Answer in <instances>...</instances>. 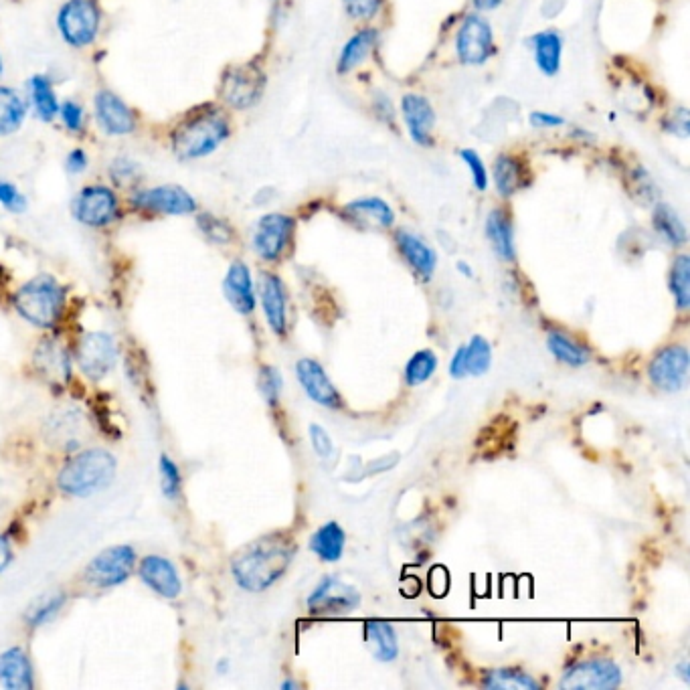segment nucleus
<instances>
[{"label":"nucleus","instance_id":"nucleus-1","mask_svg":"<svg viewBox=\"0 0 690 690\" xmlns=\"http://www.w3.org/2000/svg\"><path fill=\"white\" fill-rule=\"evenodd\" d=\"M296 551L298 545L290 533L264 535L235 555L231 573L241 589L262 593L286 575Z\"/></svg>","mask_w":690,"mask_h":690},{"label":"nucleus","instance_id":"nucleus-2","mask_svg":"<svg viewBox=\"0 0 690 690\" xmlns=\"http://www.w3.org/2000/svg\"><path fill=\"white\" fill-rule=\"evenodd\" d=\"M231 134L225 114L207 104L183 116L170 132V146L183 160H195L215 152Z\"/></svg>","mask_w":690,"mask_h":690},{"label":"nucleus","instance_id":"nucleus-3","mask_svg":"<svg viewBox=\"0 0 690 690\" xmlns=\"http://www.w3.org/2000/svg\"><path fill=\"white\" fill-rule=\"evenodd\" d=\"M116 458L106 450H88L75 456L57 478L61 492L69 496H92L112 484L116 478Z\"/></svg>","mask_w":690,"mask_h":690},{"label":"nucleus","instance_id":"nucleus-4","mask_svg":"<svg viewBox=\"0 0 690 690\" xmlns=\"http://www.w3.org/2000/svg\"><path fill=\"white\" fill-rule=\"evenodd\" d=\"M63 300L65 290L51 276H39L17 292L15 308L27 322L39 328H51L59 320Z\"/></svg>","mask_w":690,"mask_h":690},{"label":"nucleus","instance_id":"nucleus-5","mask_svg":"<svg viewBox=\"0 0 690 690\" xmlns=\"http://www.w3.org/2000/svg\"><path fill=\"white\" fill-rule=\"evenodd\" d=\"M102 11L98 0H67L57 15V29L71 47H90L100 33Z\"/></svg>","mask_w":690,"mask_h":690},{"label":"nucleus","instance_id":"nucleus-6","mask_svg":"<svg viewBox=\"0 0 690 690\" xmlns=\"http://www.w3.org/2000/svg\"><path fill=\"white\" fill-rule=\"evenodd\" d=\"M306 606L312 616H344L361 606V593L355 585L336 575H326L308 595Z\"/></svg>","mask_w":690,"mask_h":690},{"label":"nucleus","instance_id":"nucleus-7","mask_svg":"<svg viewBox=\"0 0 690 690\" xmlns=\"http://www.w3.org/2000/svg\"><path fill=\"white\" fill-rule=\"evenodd\" d=\"M622 680V668L612 658H589L571 664L559 678V686L565 690H612Z\"/></svg>","mask_w":690,"mask_h":690},{"label":"nucleus","instance_id":"nucleus-8","mask_svg":"<svg viewBox=\"0 0 690 690\" xmlns=\"http://www.w3.org/2000/svg\"><path fill=\"white\" fill-rule=\"evenodd\" d=\"M688 369L690 357L686 347L670 344V347H664L654 355L648 365V377L656 389L664 393H678L688 383Z\"/></svg>","mask_w":690,"mask_h":690},{"label":"nucleus","instance_id":"nucleus-9","mask_svg":"<svg viewBox=\"0 0 690 690\" xmlns=\"http://www.w3.org/2000/svg\"><path fill=\"white\" fill-rule=\"evenodd\" d=\"M118 213V197L106 185L85 187L73 201L75 219L88 227H106L118 219Z\"/></svg>","mask_w":690,"mask_h":690},{"label":"nucleus","instance_id":"nucleus-10","mask_svg":"<svg viewBox=\"0 0 690 690\" xmlns=\"http://www.w3.org/2000/svg\"><path fill=\"white\" fill-rule=\"evenodd\" d=\"M264 85H266V77L257 67H251V65L231 67L225 73L223 83H221V98L227 106L245 110L260 100V96L264 94Z\"/></svg>","mask_w":690,"mask_h":690},{"label":"nucleus","instance_id":"nucleus-11","mask_svg":"<svg viewBox=\"0 0 690 690\" xmlns=\"http://www.w3.org/2000/svg\"><path fill=\"white\" fill-rule=\"evenodd\" d=\"M294 233V219L284 213H270L257 221L253 249L266 262H278Z\"/></svg>","mask_w":690,"mask_h":690},{"label":"nucleus","instance_id":"nucleus-12","mask_svg":"<svg viewBox=\"0 0 690 690\" xmlns=\"http://www.w3.org/2000/svg\"><path fill=\"white\" fill-rule=\"evenodd\" d=\"M77 363L85 377L92 381L104 379L116 365V344L110 334L90 332L79 340Z\"/></svg>","mask_w":690,"mask_h":690},{"label":"nucleus","instance_id":"nucleus-13","mask_svg":"<svg viewBox=\"0 0 690 690\" xmlns=\"http://www.w3.org/2000/svg\"><path fill=\"white\" fill-rule=\"evenodd\" d=\"M130 203L148 213L156 215H191L197 211V201L183 187L160 185L136 193Z\"/></svg>","mask_w":690,"mask_h":690},{"label":"nucleus","instance_id":"nucleus-14","mask_svg":"<svg viewBox=\"0 0 690 690\" xmlns=\"http://www.w3.org/2000/svg\"><path fill=\"white\" fill-rule=\"evenodd\" d=\"M134 563H136V553L132 547H126V545L112 547L100 553L90 563L88 571H85V577H88V581L94 583L96 587H116L132 575Z\"/></svg>","mask_w":690,"mask_h":690},{"label":"nucleus","instance_id":"nucleus-15","mask_svg":"<svg viewBox=\"0 0 690 690\" xmlns=\"http://www.w3.org/2000/svg\"><path fill=\"white\" fill-rule=\"evenodd\" d=\"M456 51L464 65H482L494 55V35L482 17H468L456 37Z\"/></svg>","mask_w":690,"mask_h":690},{"label":"nucleus","instance_id":"nucleus-16","mask_svg":"<svg viewBox=\"0 0 690 690\" xmlns=\"http://www.w3.org/2000/svg\"><path fill=\"white\" fill-rule=\"evenodd\" d=\"M296 377H298V383L302 385V389L306 391V395L314 403H318L326 409H340L342 407V397H340L338 389L334 387L328 373L324 371V367L318 361L300 359L296 363Z\"/></svg>","mask_w":690,"mask_h":690},{"label":"nucleus","instance_id":"nucleus-17","mask_svg":"<svg viewBox=\"0 0 690 690\" xmlns=\"http://www.w3.org/2000/svg\"><path fill=\"white\" fill-rule=\"evenodd\" d=\"M96 120L100 128L110 136H128L136 130L134 110L116 94L102 90L96 94Z\"/></svg>","mask_w":690,"mask_h":690},{"label":"nucleus","instance_id":"nucleus-18","mask_svg":"<svg viewBox=\"0 0 690 690\" xmlns=\"http://www.w3.org/2000/svg\"><path fill=\"white\" fill-rule=\"evenodd\" d=\"M260 298L262 308L268 320V326L278 336H286L288 330V304H286V288L284 282L270 272L260 276Z\"/></svg>","mask_w":690,"mask_h":690},{"label":"nucleus","instance_id":"nucleus-19","mask_svg":"<svg viewBox=\"0 0 690 690\" xmlns=\"http://www.w3.org/2000/svg\"><path fill=\"white\" fill-rule=\"evenodd\" d=\"M140 577L152 591H156L160 597H166V599H175L183 591V583L175 565L158 555H150L142 559Z\"/></svg>","mask_w":690,"mask_h":690},{"label":"nucleus","instance_id":"nucleus-20","mask_svg":"<svg viewBox=\"0 0 690 690\" xmlns=\"http://www.w3.org/2000/svg\"><path fill=\"white\" fill-rule=\"evenodd\" d=\"M395 241H397V249L403 255V260L423 282H429L431 278H434V272L438 268V255L434 249H431L419 235H413L403 229L397 231Z\"/></svg>","mask_w":690,"mask_h":690},{"label":"nucleus","instance_id":"nucleus-21","mask_svg":"<svg viewBox=\"0 0 690 690\" xmlns=\"http://www.w3.org/2000/svg\"><path fill=\"white\" fill-rule=\"evenodd\" d=\"M223 294L231 308L243 316L255 310V288L249 268L243 262H233L223 280Z\"/></svg>","mask_w":690,"mask_h":690},{"label":"nucleus","instance_id":"nucleus-22","mask_svg":"<svg viewBox=\"0 0 690 690\" xmlns=\"http://www.w3.org/2000/svg\"><path fill=\"white\" fill-rule=\"evenodd\" d=\"M401 112L413 142H417L419 146H429L431 130H434L436 124V112L431 104L423 96L407 94L401 102Z\"/></svg>","mask_w":690,"mask_h":690},{"label":"nucleus","instance_id":"nucleus-23","mask_svg":"<svg viewBox=\"0 0 690 690\" xmlns=\"http://www.w3.org/2000/svg\"><path fill=\"white\" fill-rule=\"evenodd\" d=\"M349 221L361 229H387L395 221L393 209L377 197H365L357 199L344 209Z\"/></svg>","mask_w":690,"mask_h":690},{"label":"nucleus","instance_id":"nucleus-24","mask_svg":"<svg viewBox=\"0 0 690 690\" xmlns=\"http://www.w3.org/2000/svg\"><path fill=\"white\" fill-rule=\"evenodd\" d=\"M0 682L9 690H31L33 668L23 648H9L0 654Z\"/></svg>","mask_w":690,"mask_h":690},{"label":"nucleus","instance_id":"nucleus-25","mask_svg":"<svg viewBox=\"0 0 690 690\" xmlns=\"http://www.w3.org/2000/svg\"><path fill=\"white\" fill-rule=\"evenodd\" d=\"M365 644L377 662H393L399 656L397 632L385 620L365 622Z\"/></svg>","mask_w":690,"mask_h":690},{"label":"nucleus","instance_id":"nucleus-26","mask_svg":"<svg viewBox=\"0 0 690 690\" xmlns=\"http://www.w3.org/2000/svg\"><path fill=\"white\" fill-rule=\"evenodd\" d=\"M310 551L324 563H336L344 555V547H347V533L340 527V523L330 521L322 525L308 543Z\"/></svg>","mask_w":690,"mask_h":690},{"label":"nucleus","instance_id":"nucleus-27","mask_svg":"<svg viewBox=\"0 0 690 690\" xmlns=\"http://www.w3.org/2000/svg\"><path fill=\"white\" fill-rule=\"evenodd\" d=\"M486 235L488 241L494 249V253L500 257L504 262H512L516 257V249H514V229H512V221L510 217L496 209L488 215L486 219Z\"/></svg>","mask_w":690,"mask_h":690},{"label":"nucleus","instance_id":"nucleus-28","mask_svg":"<svg viewBox=\"0 0 690 690\" xmlns=\"http://www.w3.org/2000/svg\"><path fill=\"white\" fill-rule=\"evenodd\" d=\"M547 347L551 355L567 367H583L591 361L589 349L561 330H551L547 334Z\"/></svg>","mask_w":690,"mask_h":690},{"label":"nucleus","instance_id":"nucleus-29","mask_svg":"<svg viewBox=\"0 0 690 690\" xmlns=\"http://www.w3.org/2000/svg\"><path fill=\"white\" fill-rule=\"evenodd\" d=\"M533 53L537 67L545 75H555L561 67V57H563V39L555 31H545L537 33L531 39Z\"/></svg>","mask_w":690,"mask_h":690},{"label":"nucleus","instance_id":"nucleus-30","mask_svg":"<svg viewBox=\"0 0 690 690\" xmlns=\"http://www.w3.org/2000/svg\"><path fill=\"white\" fill-rule=\"evenodd\" d=\"M27 118V106L23 98L11 90L0 85V136L15 134Z\"/></svg>","mask_w":690,"mask_h":690},{"label":"nucleus","instance_id":"nucleus-31","mask_svg":"<svg viewBox=\"0 0 690 690\" xmlns=\"http://www.w3.org/2000/svg\"><path fill=\"white\" fill-rule=\"evenodd\" d=\"M482 684L490 690H537L541 684L519 668H496L484 674Z\"/></svg>","mask_w":690,"mask_h":690},{"label":"nucleus","instance_id":"nucleus-32","mask_svg":"<svg viewBox=\"0 0 690 690\" xmlns=\"http://www.w3.org/2000/svg\"><path fill=\"white\" fill-rule=\"evenodd\" d=\"M523 166L521 162L508 156V154H502L496 158L494 162V183H496V191L502 195V197H512L516 191H519L523 187Z\"/></svg>","mask_w":690,"mask_h":690},{"label":"nucleus","instance_id":"nucleus-33","mask_svg":"<svg viewBox=\"0 0 690 690\" xmlns=\"http://www.w3.org/2000/svg\"><path fill=\"white\" fill-rule=\"evenodd\" d=\"M377 41V31L375 29H365L359 31L347 45H344L340 59H338V71L340 73H349L353 71L357 65H361L367 55L371 53V49L375 47Z\"/></svg>","mask_w":690,"mask_h":690},{"label":"nucleus","instance_id":"nucleus-34","mask_svg":"<svg viewBox=\"0 0 690 690\" xmlns=\"http://www.w3.org/2000/svg\"><path fill=\"white\" fill-rule=\"evenodd\" d=\"M31 85V100L37 116L43 122H51L59 114V102L51 81L45 75H35L29 81Z\"/></svg>","mask_w":690,"mask_h":690},{"label":"nucleus","instance_id":"nucleus-35","mask_svg":"<svg viewBox=\"0 0 690 690\" xmlns=\"http://www.w3.org/2000/svg\"><path fill=\"white\" fill-rule=\"evenodd\" d=\"M668 284H670V292L674 296L678 310H688V306H690V257L686 253H680L674 257Z\"/></svg>","mask_w":690,"mask_h":690},{"label":"nucleus","instance_id":"nucleus-36","mask_svg":"<svg viewBox=\"0 0 690 690\" xmlns=\"http://www.w3.org/2000/svg\"><path fill=\"white\" fill-rule=\"evenodd\" d=\"M654 229L672 245L680 247L686 243V227L682 219L676 215V211L668 205H656L654 215H652Z\"/></svg>","mask_w":690,"mask_h":690},{"label":"nucleus","instance_id":"nucleus-37","mask_svg":"<svg viewBox=\"0 0 690 690\" xmlns=\"http://www.w3.org/2000/svg\"><path fill=\"white\" fill-rule=\"evenodd\" d=\"M438 371V355L431 349H421L405 365V383L409 387H419L427 383Z\"/></svg>","mask_w":690,"mask_h":690},{"label":"nucleus","instance_id":"nucleus-38","mask_svg":"<svg viewBox=\"0 0 690 690\" xmlns=\"http://www.w3.org/2000/svg\"><path fill=\"white\" fill-rule=\"evenodd\" d=\"M466 347V371L468 377H482L492 365V347L482 334H474Z\"/></svg>","mask_w":690,"mask_h":690},{"label":"nucleus","instance_id":"nucleus-39","mask_svg":"<svg viewBox=\"0 0 690 690\" xmlns=\"http://www.w3.org/2000/svg\"><path fill=\"white\" fill-rule=\"evenodd\" d=\"M257 387H260V393L266 399V403L270 407H276L280 403L282 389H284L282 373L272 365H264L260 373H257Z\"/></svg>","mask_w":690,"mask_h":690},{"label":"nucleus","instance_id":"nucleus-40","mask_svg":"<svg viewBox=\"0 0 690 690\" xmlns=\"http://www.w3.org/2000/svg\"><path fill=\"white\" fill-rule=\"evenodd\" d=\"M160 478H162V494L168 500H175L181 492V472L177 468V464L172 462L168 456H160Z\"/></svg>","mask_w":690,"mask_h":690},{"label":"nucleus","instance_id":"nucleus-41","mask_svg":"<svg viewBox=\"0 0 690 690\" xmlns=\"http://www.w3.org/2000/svg\"><path fill=\"white\" fill-rule=\"evenodd\" d=\"M63 603H65V595H53V597L41 601L39 606H35L29 614L31 628H39V626L47 624L49 620H53L59 614V610L63 608Z\"/></svg>","mask_w":690,"mask_h":690},{"label":"nucleus","instance_id":"nucleus-42","mask_svg":"<svg viewBox=\"0 0 690 690\" xmlns=\"http://www.w3.org/2000/svg\"><path fill=\"white\" fill-rule=\"evenodd\" d=\"M197 223H199L201 231L207 235V239H211L213 243H229L233 239V229L225 221H221L209 213L199 215Z\"/></svg>","mask_w":690,"mask_h":690},{"label":"nucleus","instance_id":"nucleus-43","mask_svg":"<svg viewBox=\"0 0 690 690\" xmlns=\"http://www.w3.org/2000/svg\"><path fill=\"white\" fill-rule=\"evenodd\" d=\"M342 5L351 19L369 21L379 13L381 0H342Z\"/></svg>","mask_w":690,"mask_h":690},{"label":"nucleus","instance_id":"nucleus-44","mask_svg":"<svg viewBox=\"0 0 690 690\" xmlns=\"http://www.w3.org/2000/svg\"><path fill=\"white\" fill-rule=\"evenodd\" d=\"M460 158L464 160V164L470 168L472 172V181H474V187L478 191H486L488 189V172H486V166L482 162V158L474 152V150H462L460 152Z\"/></svg>","mask_w":690,"mask_h":690},{"label":"nucleus","instance_id":"nucleus-45","mask_svg":"<svg viewBox=\"0 0 690 690\" xmlns=\"http://www.w3.org/2000/svg\"><path fill=\"white\" fill-rule=\"evenodd\" d=\"M0 205L9 209L11 213H25L27 199L19 193V189L7 181H0Z\"/></svg>","mask_w":690,"mask_h":690},{"label":"nucleus","instance_id":"nucleus-46","mask_svg":"<svg viewBox=\"0 0 690 690\" xmlns=\"http://www.w3.org/2000/svg\"><path fill=\"white\" fill-rule=\"evenodd\" d=\"M310 442H312V448H314L318 458L326 460V458L332 456L334 444H332V440L328 436V431L322 425H318V423L310 425Z\"/></svg>","mask_w":690,"mask_h":690},{"label":"nucleus","instance_id":"nucleus-47","mask_svg":"<svg viewBox=\"0 0 690 690\" xmlns=\"http://www.w3.org/2000/svg\"><path fill=\"white\" fill-rule=\"evenodd\" d=\"M59 116H61L63 126L67 130H71V132H79L81 126H83V120H85L83 108L77 102H73V100H67V102H63L59 106Z\"/></svg>","mask_w":690,"mask_h":690},{"label":"nucleus","instance_id":"nucleus-48","mask_svg":"<svg viewBox=\"0 0 690 690\" xmlns=\"http://www.w3.org/2000/svg\"><path fill=\"white\" fill-rule=\"evenodd\" d=\"M88 162H90V158H88V154H85V150L75 148V150H71L67 154L65 168L71 172V175H79V172H83L85 168H88Z\"/></svg>","mask_w":690,"mask_h":690},{"label":"nucleus","instance_id":"nucleus-49","mask_svg":"<svg viewBox=\"0 0 690 690\" xmlns=\"http://www.w3.org/2000/svg\"><path fill=\"white\" fill-rule=\"evenodd\" d=\"M136 164L130 162V160H116L114 166H112V177L120 183L124 181H132L136 177Z\"/></svg>","mask_w":690,"mask_h":690},{"label":"nucleus","instance_id":"nucleus-50","mask_svg":"<svg viewBox=\"0 0 690 690\" xmlns=\"http://www.w3.org/2000/svg\"><path fill=\"white\" fill-rule=\"evenodd\" d=\"M450 375H452L454 379H464V377H468V371H466V347H464V344H462V347H458V351H456L454 357H452Z\"/></svg>","mask_w":690,"mask_h":690},{"label":"nucleus","instance_id":"nucleus-51","mask_svg":"<svg viewBox=\"0 0 690 690\" xmlns=\"http://www.w3.org/2000/svg\"><path fill=\"white\" fill-rule=\"evenodd\" d=\"M531 122L533 126L537 128H557V126H563V118L557 116V114H547V112H535L531 114Z\"/></svg>","mask_w":690,"mask_h":690},{"label":"nucleus","instance_id":"nucleus-52","mask_svg":"<svg viewBox=\"0 0 690 690\" xmlns=\"http://www.w3.org/2000/svg\"><path fill=\"white\" fill-rule=\"evenodd\" d=\"M672 134H680L686 136L688 134V112L686 110H678V114L672 118Z\"/></svg>","mask_w":690,"mask_h":690},{"label":"nucleus","instance_id":"nucleus-53","mask_svg":"<svg viewBox=\"0 0 690 690\" xmlns=\"http://www.w3.org/2000/svg\"><path fill=\"white\" fill-rule=\"evenodd\" d=\"M13 559V551H11V545L7 543V539L0 537V571H5L9 567Z\"/></svg>","mask_w":690,"mask_h":690},{"label":"nucleus","instance_id":"nucleus-54","mask_svg":"<svg viewBox=\"0 0 690 690\" xmlns=\"http://www.w3.org/2000/svg\"><path fill=\"white\" fill-rule=\"evenodd\" d=\"M502 5V0H474V7L480 11H494Z\"/></svg>","mask_w":690,"mask_h":690},{"label":"nucleus","instance_id":"nucleus-55","mask_svg":"<svg viewBox=\"0 0 690 690\" xmlns=\"http://www.w3.org/2000/svg\"><path fill=\"white\" fill-rule=\"evenodd\" d=\"M676 672H680V678L684 680V682H690V664H688V660H682L680 664H676Z\"/></svg>","mask_w":690,"mask_h":690},{"label":"nucleus","instance_id":"nucleus-56","mask_svg":"<svg viewBox=\"0 0 690 690\" xmlns=\"http://www.w3.org/2000/svg\"><path fill=\"white\" fill-rule=\"evenodd\" d=\"M458 270H460V274H466L468 278H472V276H474V272L470 270V266H468L466 262H458Z\"/></svg>","mask_w":690,"mask_h":690},{"label":"nucleus","instance_id":"nucleus-57","mask_svg":"<svg viewBox=\"0 0 690 690\" xmlns=\"http://www.w3.org/2000/svg\"><path fill=\"white\" fill-rule=\"evenodd\" d=\"M282 688H284V690H288V688H298V682L286 680V682H282Z\"/></svg>","mask_w":690,"mask_h":690},{"label":"nucleus","instance_id":"nucleus-58","mask_svg":"<svg viewBox=\"0 0 690 690\" xmlns=\"http://www.w3.org/2000/svg\"><path fill=\"white\" fill-rule=\"evenodd\" d=\"M0 73H3V61H0Z\"/></svg>","mask_w":690,"mask_h":690}]
</instances>
